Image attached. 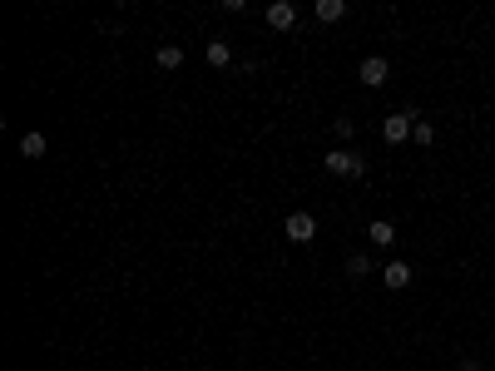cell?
<instances>
[{
    "label": "cell",
    "mask_w": 495,
    "mask_h": 371,
    "mask_svg": "<svg viewBox=\"0 0 495 371\" xmlns=\"http://www.w3.org/2000/svg\"><path fill=\"white\" fill-rule=\"evenodd\" d=\"M322 164H327V174H337V179H362V174H367V164H362L352 149H332Z\"/></svg>",
    "instance_id": "cell-1"
},
{
    "label": "cell",
    "mask_w": 495,
    "mask_h": 371,
    "mask_svg": "<svg viewBox=\"0 0 495 371\" xmlns=\"http://www.w3.org/2000/svg\"><path fill=\"white\" fill-rule=\"evenodd\" d=\"M283 233H288L293 243H312V238H317V218H312V213H288Z\"/></svg>",
    "instance_id": "cell-2"
},
{
    "label": "cell",
    "mask_w": 495,
    "mask_h": 371,
    "mask_svg": "<svg viewBox=\"0 0 495 371\" xmlns=\"http://www.w3.org/2000/svg\"><path fill=\"white\" fill-rule=\"evenodd\" d=\"M411 129H416V114H411V109H401V114H392V119L382 124L387 144H401V139H411Z\"/></svg>",
    "instance_id": "cell-3"
},
{
    "label": "cell",
    "mask_w": 495,
    "mask_h": 371,
    "mask_svg": "<svg viewBox=\"0 0 495 371\" xmlns=\"http://www.w3.org/2000/svg\"><path fill=\"white\" fill-rule=\"evenodd\" d=\"M357 75H362V85H372V90H377V85H387V75H392V65H387V55H367Z\"/></svg>",
    "instance_id": "cell-4"
},
{
    "label": "cell",
    "mask_w": 495,
    "mask_h": 371,
    "mask_svg": "<svg viewBox=\"0 0 495 371\" xmlns=\"http://www.w3.org/2000/svg\"><path fill=\"white\" fill-rule=\"evenodd\" d=\"M268 25H273V30H293L297 25V5H288V0L268 5Z\"/></svg>",
    "instance_id": "cell-5"
},
{
    "label": "cell",
    "mask_w": 495,
    "mask_h": 371,
    "mask_svg": "<svg viewBox=\"0 0 495 371\" xmlns=\"http://www.w3.org/2000/svg\"><path fill=\"white\" fill-rule=\"evenodd\" d=\"M367 238H372L377 248H392V243H396V228H392V223H387V218H377V223L367 228Z\"/></svg>",
    "instance_id": "cell-6"
},
{
    "label": "cell",
    "mask_w": 495,
    "mask_h": 371,
    "mask_svg": "<svg viewBox=\"0 0 495 371\" xmlns=\"http://www.w3.org/2000/svg\"><path fill=\"white\" fill-rule=\"evenodd\" d=\"M382 278H387V287H392V292H401V287L411 282V268H406V263H387V273H382Z\"/></svg>",
    "instance_id": "cell-7"
},
{
    "label": "cell",
    "mask_w": 495,
    "mask_h": 371,
    "mask_svg": "<svg viewBox=\"0 0 495 371\" xmlns=\"http://www.w3.org/2000/svg\"><path fill=\"white\" fill-rule=\"evenodd\" d=\"M20 154H25V159H40V154H45V134H35V129L20 134Z\"/></svg>",
    "instance_id": "cell-8"
},
{
    "label": "cell",
    "mask_w": 495,
    "mask_h": 371,
    "mask_svg": "<svg viewBox=\"0 0 495 371\" xmlns=\"http://www.w3.org/2000/svg\"><path fill=\"white\" fill-rule=\"evenodd\" d=\"M342 15H347V5H342V0H317V20H327V25H332V20H342Z\"/></svg>",
    "instance_id": "cell-9"
},
{
    "label": "cell",
    "mask_w": 495,
    "mask_h": 371,
    "mask_svg": "<svg viewBox=\"0 0 495 371\" xmlns=\"http://www.w3.org/2000/svg\"><path fill=\"white\" fill-rule=\"evenodd\" d=\"M228 60H233V50H228L223 40H208V65H213V70H223Z\"/></svg>",
    "instance_id": "cell-10"
},
{
    "label": "cell",
    "mask_w": 495,
    "mask_h": 371,
    "mask_svg": "<svg viewBox=\"0 0 495 371\" xmlns=\"http://www.w3.org/2000/svg\"><path fill=\"white\" fill-rule=\"evenodd\" d=\"M179 65H184V50L179 45H164L159 50V70H179Z\"/></svg>",
    "instance_id": "cell-11"
},
{
    "label": "cell",
    "mask_w": 495,
    "mask_h": 371,
    "mask_svg": "<svg viewBox=\"0 0 495 371\" xmlns=\"http://www.w3.org/2000/svg\"><path fill=\"white\" fill-rule=\"evenodd\" d=\"M347 273H352V278H367V273H372V258L352 253V258H347Z\"/></svg>",
    "instance_id": "cell-12"
},
{
    "label": "cell",
    "mask_w": 495,
    "mask_h": 371,
    "mask_svg": "<svg viewBox=\"0 0 495 371\" xmlns=\"http://www.w3.org/2000/svg\"><path fill=\"white\" fill-rule=\"evenodd\" d=\"M411 139H416V144H431V139H436V129H431L426 119H416V129H411Z\"/></svg>",
    "instance_id": "cell-13"
},
{
    "label": "cell",
    "mask_w": 495,
    "mask_h": 371,
    "mask_svg": "<svg viewBox=\"0 0 495 371\" xmlns=\"http://www.w3.org/2000/svg\"><path fill=\"white\" fill-rule=\"evenodd\" d=\"M352 129H357L352 119H337V124H332V134H337V139H352Z\"/></svg>",
    "instance_id": "cell-14"
}]
</instances>
